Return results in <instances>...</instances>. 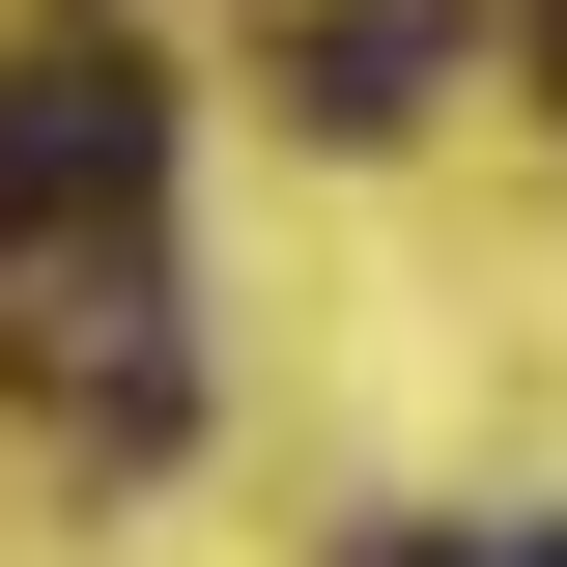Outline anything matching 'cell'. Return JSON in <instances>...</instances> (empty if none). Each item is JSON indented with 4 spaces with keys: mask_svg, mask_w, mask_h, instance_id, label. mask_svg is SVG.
Returning <instances> with one entry per match:
<instances>
[{
    "mask_svg": "<svg viewBox=\"0 0 567 567\" xmlns=\"http://www.w3.org/2000/svg\"><path fill=\"white\" fill-rule=\"evenodd\" d=\"M142 171H171V114H142V58H114V29L0 58V227H142Z\"/></svg>",
    "mask_w": 567,
    "mask_h": 567,
    "instance_id": "1",
    "label": "cell"
},
{
    "mask_svg": "<svg viewBox=\"0 0 567 567\" xmlns=\"http://www.w3.org/2000/svg\"><path fill=\"white\" fill-rule=\"evenodd\" d=\"M425 85H454V0H312V29H284V114L312 142H398Z\"/></svg>",
    "mask_w": 567,
    "mask_h": 567,
    "instance_id": "2",
    "label": "cell"
},
{
    "mask_svg": "<svg viewBox=\"0 0 567 567\" xmlns=\"http://www.w3.org/2000/svg\"><path fill=\"white\" fill-rule=\"evenodd\" d=\"M369 567H483V539H369Z\"/></svg>",
    "mask_w": 567,
    "mask_h": 567,
    "instance_id": "3",
    "label": "cell"
},
{
    "mask_svg": "<svg viewBox=\"0 0 567 567\" xmlns=\"http://www.w3.org/2000/svg\"><path fill=\"white\" fill-rule=\"evenodd\" d=\"M539 85H567V0H539Z\"/></svg>",
    "mask_w": 567,
    "mask_h": 567,
    "instance_id": "4",
    "label": "cell"
},
{
    "mask_svg": "<svg viewBox=\"0 0 567 567\" xmlns=\"http://www.w3.org/2000/svg\"><path fill=\"white\" fill-rule=\"evenodd\" d=\"M483 567H567V539H483Z\"/></svg>",
    "mask_w": 567,
    "mask_h": 567,
    "instance_id": "5",
    "label": "cell"
}]
</instances>
